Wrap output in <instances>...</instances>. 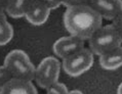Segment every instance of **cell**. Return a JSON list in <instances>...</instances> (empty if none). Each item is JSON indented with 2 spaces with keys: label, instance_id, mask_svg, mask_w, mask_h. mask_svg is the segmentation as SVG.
<instances>
[{
  "label": "cell",
  "instance_id": "cell-1",
  "mask_svg": "<svg viewBox=\"0 0 122 94\" xmlns=\"http://www.w3.org/2000/svg\"><path fill=\"white\" fill-rule=\"evenodd\" d=\"M63 21L70 35L78 37L84 41L89 40L101 28L103 19L88 5H80L67 8Z\"/></svg>",
  "mask_w": 122,
  "mask_h": 94
},
{
  "label": "cell",
  "instance_id": "cell-2",
  "mask_svg": "<svg viewBox=\"0 0 122 94\" xmlns=\"http://www.w3.org/2000/svg\"><path fill=\"white\" fill-rule=\"evenodd\" d=\"M3 66L13 79L32 82L35 78V66L23 50L15 49L10 51L5 56Z\"/></svg>",
  "mask_w": 122,
  "mask_h": 94
},
{
  "label": "cell",
  "instance_id": "cell-3",
  "mask_svg": "<svg viewBox=\"0 0 122 94\" xmlns=\"http://www.w3.org/2000/svg\"><path fill=\"white\" fill-rule=\"evenodd\" d=\"M121 40L112 25H107L97 30L89 39V50L93 54L102 55L121 46Z\"/></svg>",
  "mask_w": 122,
  "mask_h": 94
},
{
  "label": "cell",
  "instance_id": "cell-4",
  "mask_svg": "<svg viewBox=\"0 0 122 94\" xmlns=\"http://www.w3.org/2000/svg\"><path fill=\"white\" fill-rule=\"evenodd\" d=\"M62 63L55 56H47L43 58L35 69V78L38 86L47 89L52 84L59 82Z\"/></svg>",
  "mask_w": 122,
  "mask_h": 94
},
{
  "label": "cell",
  "instance_id": "cell-5",
  "mask_svg": "<svg viewBox=\"0 0 122 94\" xmlns=\"http://www.w3.org/2000/svg\"><path fill=\"white\" fill-rule=\"evenodd\" d=\"M93 53L87 48H83L74 54L63 59V70L71 77H78L86 73L93 66Z\"/></svg>",
  "mask_w": 122,
  "mask_h": 94
},
{
  "label": "cell",
  "instance_id": "cell-6",
  "mask_svg": "<svg viewBox=\"0 0 122 94\" xmlns=\"http://www.w3.org/2000/svg\"><path fill=\"white\" fill-rule=\"evenodd\" d=\"M84 48V41L75 36H64L57 39L53 44V52L62 59L74 54Z\"/></svg>",
  "mask_w": 122,
  "mask_h": 94
},
{
  "label": "cell",
  "instance_id": "cell-7",
  "mask_svg": "<svg viewBox=\"0 0 122 94\" xmlns=\"http://www.w3.org/2000/svg\"><path fill=\"white\" fill-rule=\"evenodd\" d=\"M87 5L106 19L113 21L122 12V0H89Z\"/></svg>",
  "mask_w": 122,
  "mask_h": 94
},
{
  "label": "cell",
  "instance_id": "cell-8",
  "mask_svg": "<svg viewBox=\"0 0 122 94\" xmlns=\"http://www.w3.org/2000/svg\"><path fill=\"white\" fill-rule=\"evenodd\" d=\"M50 14V9L42 2L35 0L27 11L25 18L33 26H41L47 22Z\"/></svg>",
  "mask_w": 122,
  "mask_h": 94
},
{
  "label": "cell",
  "instance_id": "cell-9",
  "mask_svg": "<svg viewBox=\"0 0 122 94\" xmlns=\"http://www.w3.org/2000/svg\"><path fill=\"white\" fill-rule=\"evenodd\" d=\"M0 94H37V90L32 82L12 78L0 88Z\"/></svg>",
  "mask_w": 122,
  "mask_h": 94
},
{
  "label": "cell",
  "instance_id": "cell-10",
  "mask_svg": "<svg viewBox=\"0 0 122 94\" xmlns=\"http://www.w3.org/2000/svg\"><path fill=\"white\" fill-rule=\"evenodd\" d=\"M100 65L103 69L114 70L122 66V46L100 55Z\"/></svg>",
  "mask_w": 122,
  "mask_h": 94
},
{
  "label": "cell",
  "instance_id": "cell-11",
  "mask_svg": "<svg viewBox=\"0 0 122 94\" xmlns=\"http://www.w3.org/2000/svg\"><path fill=\"white\" fill-rule=\"evenodd\" d=\"M34 1L35 0H8L5 13L13 19L23 18Z\"/></svg>",
  "mask_w": 122,
  "mask_h": 94
},
{
  "label": "cell",
  "instance_id": "cell-12",
  "mask_svg": "<svg viewBox=\"0 0 122 94\" xmlns=\"http://www.w3.org/2000/svg\"><path fill=\"white\" fill-rule=\"evenodd\" d=\"M13 37V29L8 23L5 13H0V46L6 45Z\"/></svg>",
  "mask_w": 122,
  "mask_h": 94
},
{
  "label": "cell",
  "instance_id": "cell-13",
  "mask_svg": "<svg viewBox=\"0 0 122 94\" xmlns=\"http://www.w3.org/2000/svg\"><path fill=\"white\" fill-rule=\"evenodd\" d=\"M47 93L46 94H69V90H68L67 86L63 83L56 82L55 84H52L51 86H49L46 89Z\"/></svg>",
  "mask_w": 122,
  "mask_h": 94
},
{
  "label": "cell",
  "instance_id": "cell-14",
  "mask_svg": "<svg viewBox=\"0 0 122 94\" xmlns=\"http://www.w3.org/2000/svg\"><path fill=\"white\" fill-rule=\"evenodd\" d=\"M89 0H61V4L65 5L67 8L74 7V6L87 5Z\"/></svg>",
  "mask_w": 122,
  "mask_h": 94
},
{
  "label": "cell",
  "instance_id": "cell-15",
  "mask_svg": "<svg viewBox=\"0 0 122 94\" xmlns=\"http://www.w3.org/2000/svg\"><path fill=\"white\" fill-rule=\"evenodd\" d=\"M10 79H12V78H11L9 72L6 70V68L4 66H0V88H1L3 85H5Z\"/></svg>",
  "mask_w": 122,
  "mask_h": 94
},
{
  "label": "cell",
  "instance_id": "cell-16",
  "mask_svg": "<svg viewBox=\"0 0 122 94\" xmlns=\"http://www.w3.org/2000/svg\"><path fill=\"white\" fill-rule=\"evenodd\" d=\"M112 26L114 27L115 31L117 32L118 36H119V38L122 42V12L120 14H118L116 18L113 19V24H112Z\"/></svg>",
  "mask_w": 122,
  "mask_h": 94
},
{
  "label": "cell",
  "instance_id": "cell-17",
  "mask_svg": "<svg viewBox=\"0 0 122 94\" xmlns=\"http://www.w3.org/2000/svg\"><path fill=\"white\" fill-rule=\"evenodd\" d=\"M38 1L45 4L50 10L51 9H56L57 7H60V5H62L61 4V0H38Z\"/></svg>",
  "mask_w": 122,
  "mask_h": 94
},
{
  "label": "cell",
  "instance_id": "cell-18",
  "mask_svg": "<svg viewBox=\"0 0 122 94\" xmlns=\"http://www.w3.org/2000/svg\"><path fill=\"white\" fill-rule=\"evenodd\" d=\"M8 0H0V13H5Z\"/></svg>",
  "mask_w": 122,
  "mask_h": 94
},
{
  "label": "cell",
  "instance_id": "cell-19",
  "mask_svg": "<svg viewBox=\"0 0 122 94\" xmlns=\"http://www.w3.org/2000/svg\"><path fill=\"white\" fill-rule=\"evenodd\" d=\"M69 94H83V93L79 91V90H73V91H70Z\"/></svg>",
  "mask_w": 122,
  "mask_h": 94
},
{
  "label": "cell",
  "instance_id": "cell-20",
  "mask_svg": "<svg viewBox=\"0 0 122 94\" xmlns=\"http://www.w3.org/2000/svg\"><path fill=\"white\" fill-rule=\"evenodd\" d=\"M117 94H122V83L119 85V87H118V89H117Z\"/></svg>",
  "mask_w": 122,
  "mask_h": 94
}]
</instances>
